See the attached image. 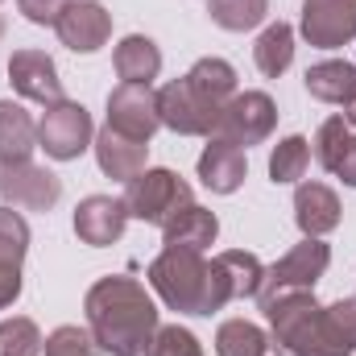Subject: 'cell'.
<instances>
[{
    "mask_svg": "<svg viewBox=\"0 0 356 356\" xmlns=\"http://www.w3.org/2000/svg\"><path fill=\"white\" fill-rule=\"evenodd\" d=\"M83 311H88V332L95 336L99 353L108 356H141L158 332L154 298L137 277L124 273L99 277L83 298Z\"/></svg>",
    "mask_w": 356,
    "mask_h": 356,
    "instance_id": "cell-1",
    "label": "cell"
},
{
    "mask_svg": "<svg viewBox=\"0 0 356 356\" xmlns=\"http://www.w3.org/2000/svg\"><path fill=\"white\" fill-rule=\"evenodd\" d=\"M261 311L273 327V344L286 348L290 356H353V348L332 327L327 307H319L311 290L277 294L261 302Z\"/></svg>",
    "mask_w": 356,
    "mask_h": 356,
    "instance_id": "cell-2",
    "label": "cell"
},
{
    "mask_svg": "<svg viewBox=\"0 0 356 356\" xmlns=\"http://www.w3.org/2000/svg\"><path fill=\"white\" fill-rule=\"evenodd\" d=\"M149 286L162 294V302L182 315H211L216 294H211V266L195 249H162L149 266Z\"/></svg>",
    "mask_w": 356,
    "mask_h": 356,
    "instance_id": "cell-3",
    "label": "cell"
},
{
    "mask_svg": "<svg viewBox=\"0 0 356 356\" xmlns=\"http://www.w3.org/2000/svg\"><path fill=\"white\" fill-rule=\"evenodd\" d=\"M186 203H195V199H191V186H186L175 170H141V175L129 182V191H124L129 220L158 224V228H162L166 220H175Z\"/></svg>",
    "mask_w": 356,
    "mask_h": 356,
    "instance_id": "cell-4",
    "label": "cell"
},
{
    "mask_svg": "<svg viewBox=\"0 0 356 356\" xmlns=\"http://www.w3.org/2000/svg\"><path fill=\"white\" fill-rule=\"evenodd\" d=\"M95 145V129H91V112L75 99H58L42 112L38 120V149H46V158L54 162H75L79 154H88Z\"/></svg>",
    "mask_w": 356,
    "mask_h": 356,
    "instance_id": "cell-5",
    "label": "cell"
},
{
    "mask_svg": "<svg viewBox=\"0 0 356 356\" xmlns=\"http://www.w3.org/2000/svg\"><path fill=\"white\" fill-rule=\"evenodd\" d=\"M327 261H332V249L323 245V236H302V245H294L282 261H273L266 269L257 298L269 302V298L290 294V290H315V282L327 273Z\"/></svg>",
    "mask_w": 356,
    "mask_h": 356,
    "instance_id": "cell-6",
    "label": "cell"
},
{
    "mask_svg": "<svg viewBox=\"0 0 356 356\" xmlns=\"http://www.w3.org/2000/svg\"><path fill=\"white\" fill-rule=\"evenodd\" d=\"M220 112H224V104H216L203 91H195L186 83V75L158 91V116H162V124L182 133V137H211L216 124H220Z\"/></svg>",
    "mask_w": 356,
    "mask_h": 356,
    "instance_id": "cell-7",
    "label": "cell"
},
{
    "mask_svg": "<svg viewBox=\"0 0 356 356\" xmlns=\"http://www.w3.org/2000/svg\"><path fill=\"white\" fill-rule=\"evenodd\" d=\"M0 199L17 211H50L63 199V178L33 158L0 162Z\"/></svg>",
    "mask_w": 356,
    "mask_h": 356,
    "instance_id": "cell-8",
    "label": "cell"
},
{
    "mask_svg": "<svg viewBox=\"0 0 356 356\" xmlns=\"http://www.w3.org/2000/svg\"><path fill=\"white\" fill-rule=\"evenodd\" d=\"M273 124H277V108H273V99H269L266 91H236L228 104H224V112H220V124H216V133L211 137H228L232 145H261L269 133H273Z\"/></svg>",
    "mask_w": 356,
    "mask_h": 356,
    "instance_id": "cell-9",
    "label": "cell"
},
{
    "mask_svg": "<svg viewBox=\"0 0 356 356\" xmlns=\"http://www.w3.org/2000/svg\"><path fill=\"white\" fill-rule=\"evenodd\" d=\"M162 116H158V91L141 88V83H120L108 91V129L129 137V141H145L158 133Z\"/></svg>",
    "mask_w": 356,
    "mask_h": 356,
    "instance_id": "cell-10",
    "label": "cell"
},
{
    "mask_svg": "<svg viewBox=\"0 0 356 356\" xmlns=\"http://www.w3.org/2000/svg\"><path fill=\"white\" fill-rule=\"evenodd\" d=\"M302 38L319 50H340L356 38V0H302Z\"/></svg>",
    "mask_w": 356,
    "mask_h": 356,
    "instance_id": "cell-11",
    "label": "cell"
},
{
    "mask_svg": "<svg viewBox=\"0 0 356 356\" xmlns=\"http://www.w3.org/2000/svg\"><path fill=\"white\" fill-rule=\"evenodd\" d=\"M58 42L75 54H95L112 38V13L95 0H67V8L54 21Z\"/></svg>",
    "mask_w": 356,
    "mask_h": 356,
    "instance_id": "cell-12",
    "label": "cell"
},
{
    "mask_svg": "<svg viewBox=\"0 0 356 356\" xmlns=\"http://www.w3.org/2000/svg\"><path fill=\"white\" fill-rule=\"evenodd\" d=\"M8 83L17 95L33 99V104H58L63 99V79H58V67L46 50H13L8 58Z\"/></svg>",
    "mask_w": 356,
    "mask_h": 356,
    "instance_id": "cell-13",
    "label": "cell"
},
{
    "mask_svg": "<svg viewBox=\"0 0 356 356\" xmlns=\"http://www.w3.org/2000/svg\"><path fill=\"white\" fill-rule=\"evenodd\" d=\"M29 253V224L17 207L0 203V311L21 298V261Z\"/></svg>",
    "mask_w": 356,
    "mask_h": 356,
    "instance_id": "cell-14",
    "label": "cell"
},
{
    "mask_svg": "<svg viewBox=\"0 0 356 356\" xmlns=\"http://www.w3.org/2000/svg\"><path fill=\"white\" fill-rule=\"evenodd\" d=\"M124 224H129V207L124 199H112V195H88L79 207H75V236L91 245V249H108L124 236Z\"/></svg>",
    "mask_w": 356,
    "mask_h": 356,
    "instance_id": "cell-15",
    "label": "cell"
},
{
    "mask_svg": "<svg viewBox=\"0 0 356 356\" xmlns=\"http://www.w3.org/2000/svg\"><path fill=\"white\" fill-rule=\"evenodd\" d=\"M249 175V158L241 145H232L228 137H207L203 154H199V178L211 195H232L241 191V182Z\"/></svg>",
    "mask_w": 356,
    "mask_h": 356,
    "instance_id": "cell-16",
    "label": "cell"
},
{
    "mask_svg": "<svg viewBox=\"0 0 356 356\" xmlns=\"http://www.w3.org/2000/svg\"><path fill=\"white\" fill-rule=\"evenodd\" d=\"M315 158L327 175H336L344 186H356V133L344 124V116H327L315 133Z\"/></svg>",
    "mask_w": 356,
    "mask_h": 356,
    "instance_id": "cell-17",
    "label": "cell"
},
{
    "mask_svg": "<svg viewBox=\"0 0 356 356\" xmlns=\"http://www.w3.org/2000/svg\"><path fill=\"white\" fill-rule=\"evenodd\" d=\"M294 224H298L302 236H327L332 228H340V195L323 182H298Z\"/></svg>",
    "mask_w": 356,
    "mask_h": 356,
    "instance_id": "cell-18",
    "label": "cell"
},
{
    "mask_svg": "<svg viewBox=\"0 0 356 356\" xmlns=\"http://www.w3.org/2000/svg\"><path fill=\"white\" fill-rule=\"evenodd\" d=\"M95 162H99V170L108 178L133 182L141 170H149V166H145V162H149V145H145V141H129V137H120V133H112V129L104 124L99 137H95Z\"/></svg>",
    "mask_w": 356,
    "mask_h": 356,
    "instance_id": "cell-19",
    "label": "cell"
},
{
    "mask_svg": "<svg viewBox=\"0 0 356 356\" xmlns=\"http://www.w3.org/2000/svg\"><path fill=\"white\" fill-rule=\"evenodd\" d=\"M216 236H220V220H216V211H207L199 203H186L175 220L162 224L166 249H195V253H203L207 245H216Z\"/></svg>",
    "mask_w": 356,
    "mask_h": 356,
    "instance_id": "cell-20",
    "label": "cell"
},
{
    "mask_svg": "<svg viewBox=\"0 0 356 356\" xmlns=\"http://www.w3.org/2000/svg\"><path fill=\"white\" fill-rule=\"evenodd\" d=\"M112 67H116L120 83H141V88H149V83L158 79V71H162V50L154 46V38L129 33V38H120V46L112 50Z\"/></svg>",
    "mask_w": 356,
    "mask_h": 356,
    "instance_id": "cell-21",
    "label": "cell"
},
{
    "mask_svg": "<svg viewBox=\"0 0 356 356\" xmlns=\"http://www.w3.org/2000/svg\"><path fill=\"white\" fill-rule=\"evenodd\" d=\"M33 149H38V124H33V116L21 104L0 99V162L33 158Z\"/></svg>",
    "mask_w": 356,
    "mask_h": 356,
    "instance_id": "cell-22",
    "label": "cell"
},
{
    "mask_svg": "<svg viewBox=\"0 0 356 356\" xmlns=\"http://www.w3.org/2000/svg\"><path fill=\"white\" fill-rule=\"evenodd\" d=\"M307 91L323 104H340L348 108L356 99V67L344 58H327V63H315L307 71Z\"/></svg>",
    "mask_w": 356,
    "mask_h": 356,
    "instance_id": "cell-23",
    "label": "cell"
},
{
    "mask_svg": "<svg viewBox=\"0 0 356 356\" xmlns=\"http://www.w3.org/2000/svg\"><path fill=\"white\" fill-rule=\"evenodd\" d=\"M253 63H257V71H261L266 79H282V75L290 71V63H294V29H290L286 21L266 25V33H261L257 46H253Z\"/></svg>",
    "mask_w": 356,
    "mask_h": 356,
    "instance_id": "cell-24",
    "label": "cell"
},
{
    "mask_svg": "<svg viewBox=\"0 0 356 356\" xmlns=\"http://www.w3.org/2000/svg\"><path fill=\"white\" fill-rule=\"evenodd\" d=\"M269 348H273L269 336L249 319H228L216 332V353L220 356H266Z\"/></svg>",
    "mask_w": 356,
    "mask_h": 356,
    "instance_id": "cell-25",
    "label": "cell"
},
{
    "mask_svg": "<svg viewBox=\"0 0 356 356\" xmlns=\"http://www.w3.org/2000/svg\"><path fill=\"white\" fill-rule=\"evenodd\" d=\"M186 83L195 91H203L207 99H216V104H228V99L236 95V71H232V63H224V58H199V63L186 71Z\"/></svg>",
    "mask_w": 356,
    "mask_h": 356,
    "instance_id": "cell-26",
    "label": "cell"
},
{
    "mask_svg": "<svg viewBox=\"0 0 356 356\" xmlns=\"http://www.w3.org/2000/svg\"><path fill=\"white\" fill-rule=\"evenodd\" d=\"M216 261H220L224 277H228V286H232V298H257L261 277H266V266H261L253 253H245V249H228V253H220Z\"/></svg>",
    "mask_w": 356,
    "mask_h": 356,
    "instance_id": "cell-27",
    "label": "cell"
},
{
    "mask_svg": "<svg viewBox=\"0 0 356 356\" xmlns=\"http://www.w3.org/2000/svg\"><path fill=\"white\" fill-rule=\"evenodd\" d=\"M307 166H311V141L307 137H282L277 145H273V154H269V178L282 186V182H302L307 175Z\"/></svg>",
    "mask_w": 356,
    "mask_h": 356,
    "instance_id": "cell-28",
    "label": "cell"
},
{
    "mask_svg": "<svg viewBox=\"0 0 356 356\" xmlns=\"http://www.w3.org/2000/svg\"><path fill=\"white\" fill-rule=\"evenodd\" d=\"M207 13L220 29L228 33H245L253 25H261L269 13V0H207Z\"/></svg>",
    "mask_w": 356,
    "mask_h": 356,
    "instance_id": "cell-29",
    "label": "cell"
},
{
    "mask_svg": "<svg viewBox=\"0 0 356 356\" xmlns=\"http://www.w3.org/2000/svg\"><path fill=\"white\" fill-rule=\"evenodd\" d=\"M42 332L33 319L25 315H13V319H0V356H42Z\"/></svg>",
    "mask_w": 356,
    "mask_h": 356,
    "instance_id": "cell-30",
    "label": "cell"
},
{
    "mask_svg": "<svg viewBox=\"0 0 356 356\" xmlns=\"http://www.w3.org/2000/svg\"><path fill=\"white\" fill-rule=\"evenodd\" d=\"M42 356H104V353H99V344H95V336H91L88 327L63 323V327H54V332L46 336Z\"/></svg>",
    "mask_w": 356,
    "mask_h": 356,
    "instance_id": "cell-31",
    "label": "cell"
},
{
    "mask_svg": "<svg viewBox=\"0 0 356 356\" xmlns=\"http://www.w3.org/2000/svg\"><path fill=\"white\" fill-rule=\"evenodd\" d=\"M141 356H203V344L195 340V332H186V327H178V323H166V327L154 332L149 348Z\"/></svg>",
    "mask_w": 356,
    "mask_h": 356,
    "instance_id": "cell-32",
    "label": "cell"
},
{
    "mask_svg": "<svg viewBox=\"0 0 356 356\" xmlns=\"http://www.w3.org/2000/svg\"><path fill=\"white\" fill-rule=\"evenodd\" d=\"M327 319H332V327L340 332V340L356 353V298H340V302H332V307H327Z\"/></svg>",
    "mask_w": 356,
    "mask_h": 356,
    "instance_id": "cell-33",
    "label": "cell"
},
{
    "mask_svg": "<svg viewBox=\"0 0 356 356\" xmlns=\"http://www.w3.org/2000/svg\"><path fill=\"white\" fill-rule=\"evenodd\" d=\"M17 8H21V17L33 21V25H54L58 13L67 8V0H17Z\"/></svg>",
    "mask_w": 356,
    "mask_h": 356,
    "instance_id": "cell-34",
    "label": "cell"
},
{
    "mask_svg": "<svg viewBox=\"0 0 356 356\" xmlns=\"http://www.w3.org/2000/svg\"><path fill=\"white\" fill-rule=\"evenodd\" d=\"M344 124H348V129H356V99L344 108Z\"/></svg>",
    "mask_w": 356,
    "mask_h": 356,
    "instance_id": "cell-35",
    "label": "cell"
},
{
    "mask_svg": "<svg viewBox=\"0 0 356 356\" xmlns=\"http://www.w3.org/2000/svg\"><path fill=\"white\" fill-rule=\"evenodd\" d=\"M0 38H4V21H0Z\"/></svg>",
    "mask_w": 356,
    "mask_h": 356,
    "instance_id": "cell-36",
    "label": "cell"
}]
</instances>
